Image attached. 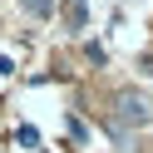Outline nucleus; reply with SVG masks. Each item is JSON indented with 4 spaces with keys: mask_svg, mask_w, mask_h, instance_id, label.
<instances>
[{
    "mask_svg": "<svg viewBox=\"0 0 153 153\" xmlns=\"http://www.w3.org/2000/svg\"><path fill=\"white\" fill-rule=\"evenodd\" d=\"M114 119L128 123V128H143V123L153 119L148 94H143V89H119V94H114Z\"/></svg>",
    "mask_w": 153,
    "mask_h": 153,
    "instance_id": "obj_1",
    "label": "nucleus"
}]
</instances>
